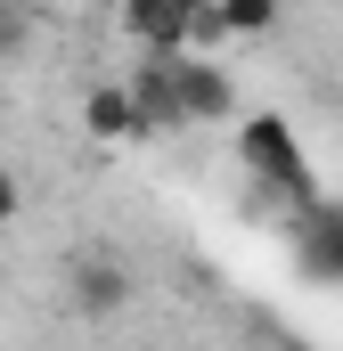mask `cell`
<instances>
[{"label": "cell", "instance_id": "obj_3", "mask_svg": "<svg viewBox=\"0 0 343 351\" xmlns=\"http://www.w3.org/2000/svg\"><path fill=\"white\" fill-rule=\"evenodd\" d=\"M204 16H213V0H131V8H123L131 41H139L147 58H172V49H188Z\"/></svg>", "mask_w": 343, "mask_h": 351}, {"label": "cell", "instance_id": "obj_8", "mask_svg": "<svg viewBox=\"0 0 343 351\" xmlns=\"http://www.w3.org/2000/svg\"><path fill=\"white\" fill-rule=\"evenodd\" d=\"M303 254H311V269H335L343 278V213H319V221H311V245H303Z\"/></svg>", "mask_w": 343, "mask_h": 351}, {"label": "cell", "instance_id": "obj_4", "mask_svg": "<svg viewBox=\"0 0 343 351\" xmlns=\"http://www.w3.org/2000/svg\"><path fill=\"white\" fill-rule=\"evenodd\" d=\"M66 294H74L82 319H115V311L131 302V269H123V254H106V245L74 254V262H66Z\"/></svg>", "mask_w": 343, "mask_h": 351}, {"label": "cell", "instance_id": "obj_10", "mask_svg": "<svg viewBox=\"0 0 343 351\" xmlns=\"http://www.w3.org/2000/svg\"><path fill=\"white\" fill-rule=\"evenodd\" d=\"M16 213H25V188H16V172H8V164H0V229H8Z\"/></svg>", "mask_w": 343, "mask_h": 351}, {"label": "cell", "instance_id": "obj_9", "mask_svg": "<svg viewBox=\"0 0 343 351\" xmlns=\"http://www.w3.org/2000/svg\"><path fill=\"white\" fill-rule=\"evenodd\" d=\"M25 41H33V16H25L16 0H0V66H8V58H25Z\"/></svg>", "mask_w": 343, "mask_h": 351}, {"label": "cell", "instance_id": "obj_7", "mask_svg": "<svg viewBox=\"0 0 343 351\" xmlns=\"http://www.w3.org/2000/svg\"><path fill=\"white\" fill-rule=\"evenodd\" d=\"M82 123L98 131V139H139V114H131V90H123V82H115V90H90Z\"/></svg>", "mask_w": 343, "mask_h": 351}, {"label": "cell", "instance_id": "obj_1", "mask_svg": "<svg viewBox=\"0 0 343 351\" xmlns=\"http://www.w3.org/2000/svg\"><path fill=\"white\" fill-rule=\"evenodd\" d=\"M237 164H246L270 196H286V204L319 213V172H311L303 131H294L286 114H246V123H237Z\"/></svg>", "mask_w": 343, "mask_h": 351}, {"label": "cell", "instance_id": "obj_5", "mask_svg": "<svg viewBox=\"0 0 343 351\" xmlns=\"http://www.w3.org/2000/svg\"><path fill=\"white\" fill-rule=\"evenodd\" d=\"M123 90H131L139 139H147V131H188V123H180V98H172V66H164V58H147V66H139Z\"/></svg>", "mask_w": 343, "mask_h": 351}, {"label": "cell", "instance_id": "obj_2", "mask_svg": "<svg viewBox=\"0 0 343 351\" xmlns=\"http://www.w3.org/2000/svg\"><path fill=\"white\" fill-rule=\"evenodd\" d=\"M172 98H180V123L188 131H204V123H237V74L229 66H213V58H196V49H172Z\"/></svg>", "mask_w": 343, "mask_h": 351}, {"label": "cell", "instance_id": "obj_6", "mask_svg": "<svg viewBox=\"0 0 343 351\" xmlns=\"http://www.w3.org/2000/svg\"><path fill=\"white\" fill-rule=\"evenodd\" d=\"M270 25H278V0H213V16L196 25V41H213V33L246 41V33H270Z\"/></svg>", "mask_w": 343, "mask_h": 351}]
</instances>
